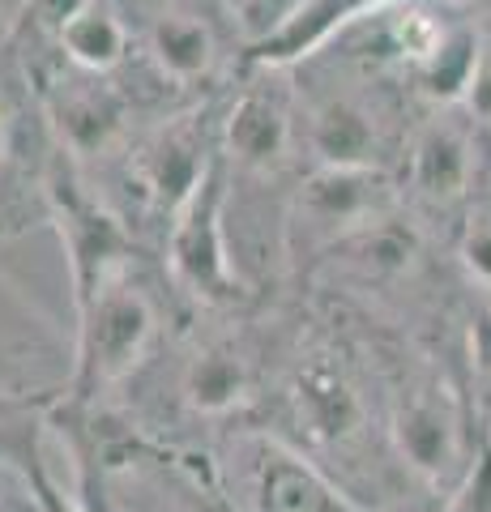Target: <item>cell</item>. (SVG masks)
Wrapping results in <instances>:
<instances>
[{"mask_svg": "<svg viewBox=\"0 0 491 512\" xmlns=\"http://www.w3.org/2000/svg\"><path fill=\"white\" fill-rule=\"evenodd\" d=\"M231 175L227 158L218 154V163L193 192V201L184 205L176 227L163 239V278L180 299L205 312H231L252 299V286L240 274L231 248Z\"/></svg>", "mask_w": 491, "mask_h": 512, "instance_id": "52a82bcc", "label": "cell"}, {"mask_svg": "<svg viewBox=\"0 0 491 512\" xmlns=\"http://www.w3.org/2000/svg\"><path fill=\"white\" fill-rule=\"evenodd\" d=\"M248 491L257 512H372L355 504V495H346L308 453H299L278 436L257 440Z\"/></svg>", "mask_w": 491, "mask_h": 512, "instance_id": "8fae6325", "label": "cell"}, {"mask_svg": "<svg viewBox=\"0 0 491 512\" xmlns=\"http://www.w3.org/2000/svg\"><path fill=\"white\" fill-rule=\"evenodd\" d=\"M257 397V359L235 333L201 338L180 367V402L201 419H223Z\"/></svg>", "mask_w": 491, "mask_h": 512, "instance_id": "4fadbf2b", "label": "cell"}, {"mask_svg": "<svg viewBox=\"0 0 491 512\" xmlns=\"http://www.w3.org/2000/svg\"><path fill=\"white\" fill-rule=\"evenodd\" d=\"M287 419L299 427L312 457H346L368 436L372 406L351 363L334 350H316V355L299 359L287 384Z\"/></svg>", "mask_w": 491, "mask_h": 512, "instance_id": "30bf717a", "label": "cell"}, {"mask_svg": "<svg viewBox=\"0 0 491 512\" xmlns=\"http://www.w3.org/2000/svg\"><path fill=\"white\" fill-rule=\"evenodd\" d=\"M124 5H133V9H146V5H163V0H124Z\"/></svg>", "mask_w": 491, "mask_h": 512, "instance_id": "ffe728a7", "label": "cell"}, {"mask_svg": "<svg viewBox=\"0 0 491 512\" xmlns=\"http://www.w3.org/2000/svg\"><path fill=\"white\" fill-rule=\"evenodd\" d=\"M406 210L402 180L380 167H312L295 184L287 222H282V256L295 269H316L329 252L351 244L363 231Z\"/></svg>", "mask_w": 491, "mask_h": 512, "instance_id": "8992f818", "label": "cell"}, {"mask_svg": "<svg viewBox=\"0 0 491 512\" xmlns=\"http://www.w3.org/2000/svg\"><path fill=\"white\" fill-rule=\"evenodd\" d=\"M137 13V69L176 111L231 90L244 73L248 43L231 0H163Z\"/></svg>", "mask_w": 491, "mask_h": 512, "instance_id": "7a4b0ae2", "label": "cell"}, {"mask_svg": "<svg viewBox=\"0 0 491 512\" xmlns=\"http://www.w3.org/2000/svg\"><path fill=\"white\" fill-rule=\"evenodd\" d=\"M158 329H163V299L141 261L112 278L103 291H94L86 303H77V346L65 406L90 410L120 384H129L154 355Z\"/></svg>", "mask_w": 491, "mask_h": 512, "instance_id": "277c9868", "label": "cell"}, {"mask_svg": "<svg viewBox=\"0 0 491 512\" xmlns=\"http://www.w3.org/2000/svg\"><path fill=\"white\" fill-rule=\"evenodd\" d=\"M56 137L18 52L0 43V244L47 222Z\"/></svg>", "mask_w": 491, "mask_h": 512, "instance_id": "ba28073f", "label": "cell"}, {"mask_svg": "<svg viewBox=\"0 0 491 512\" xmlns=\"http://www.w3.org/2000/svg\"><path fill=\"white\" fill-rule=\"evenodd\" d=\"M39 495H43V512H82L77 504L65 500V491H60L52 478H43V474H39Z\"/></svg>", "mask_w": 491, "mask_h": 512, "instance_id": "d6986e66", "label": "cell"}, {"mask_svg": "<svg viewBox=\"0 0 491 512\" xmlns=\"http://www.w3.org/2000/svg\"><path fill=\"white\" fill-rule=\"evenodd\" d=\"M385 436L398 461L445 500L466 483L487 440L474 427L466 389L436 363H402L385 406Z\"/></svg>", "mask_w": 491, "mask_h": 512, "instance_id": "3957f363", "label": "cell"}, {"mask_svg": "<svg viewBox=\"0 0 491 512\" xmlns=\"http://www.w3.org/2000/svg\"><path fill=\"white\" fill-rule=\"evenodd\" d=\"M457 244H462V261L470 269V278L491 295V210H470Z\"/></svg>", "mask_w": 491, "mask_h": 512, "instance_id": "e0dca14e", "label": "cell"}, {"mask_svg": "<svg viewBox=\"0 0 491 512\" xmlns=\"http://www.w3.org/2000/svg\"><path fill=\"white\" fill-rule=\"evenodd\" d=\"M227 94L231 90L150 120L137 133L133 146L112 163L120 188H112V192L99 188V192H103V201L129 222L137 239H141V231H154L158 248H163L167 231L176 227L184 205L193 201V192L218 163V154H223Z\"/></svg>", "mask_w": 491, "mask_h": 512, "instance_id": "6da1fadb", "label": "cell"}, {"mask_svg": "<svg viewBox=\"0 0 491 512\" xmlns=\"http://www.w3.org/2000/svg\"><path fill=\"white\" fill-rule=\"evenodd\" d=\"M440 512H491V444L479 453L474 470L466 474V483L449 495Z\"/></svg>", "mask_w": 491, "mask_h": 512, "instance_id": "ac0fdd59", "label": "cell"}, {"mask_svg": "<svg viewBox=\"0 0 491 512\" xmlns=\"http://www.w3.org/2000/svg\"><path fill=\"white\" fill-rule=\"evenodd\" d=\"M304 5H308V0H235L231 9H235V22H240L244 43L252 47V43H261V39L274 35V30L287 18H295Z\"/></svg>", "mask_w": 491, "mask_h": 512, "instance_id": "2e32d148", "label": "cell"}, {"mask_svg": "<svg viewBox=\"0 0 491 512\" xmlns=\"http://www.w3.org/2000/svg\"><path fill=\"white\" fill-rule=\"evenodd\" d=\"M402 0H308L295 18L282 22L274 35L252 43L244 52V69H299L342 35H351L359 22L376 18Z\"/></svg>", "mask_w": 491, "mask_h": 512, "instance_id": "7c38bea8", "label": "cell"}, {"mask_svg": "<svg viewBox=\"0 0 491 512\" xmlns=\"http://www.w3.org/2000/svg\"><path fill=\"white\" fill-rule=\"evenodd\" d=\"M60 60L69 69L116 77L137 60V26L124 0H90L60 35Z\"/></svg>", "mask_w": 491, "mask_h": 512, "instance_id": "5bb4252c", "label": "cell"}, {"mask_svg": "<svg viewBox=\"0 0 491 512\" xmlns=\"http://www.w3.org/2000/svg\"><path fill=\"white\" fill-rule=\"evenodd\" d=\"M479 171V128L466 107H432V116L410 128L402 150V192L410 214L445 218L462 210Z\"/></svg>", "mask_w": 491, "mask_h": 512, "instance_id": "9c48e42d", "label": "cell"}, {"mask_svg": "<svg viewBox=\"0 0 491 512\" xmlns=\"http://www.w3.org/2000/svg\"><path fill=\"white\" fill-rule=\"evenodd\" d=\"M223 158L231 192H295L304 180V133L291 69H244L223 111Z\"/></svg>", "mask_w": 491, "mask_h": 512, "instance_id": "5b68a950", "label": "cell"}, {"mask_svg": "<svg viewBox=\"0 0 491 512\" xmlns=\"http://www.w3.org/2000/svg\"><path fill=\"white\" fill-rule=\"evenodd\" d=\"M466 402L479 436L491 444V295L466 320Z\"/></svg>", "mask_w": 491, "mask_h": 512, "instance_id": "9a60e30c", "label": "cell"}]
</instances>
